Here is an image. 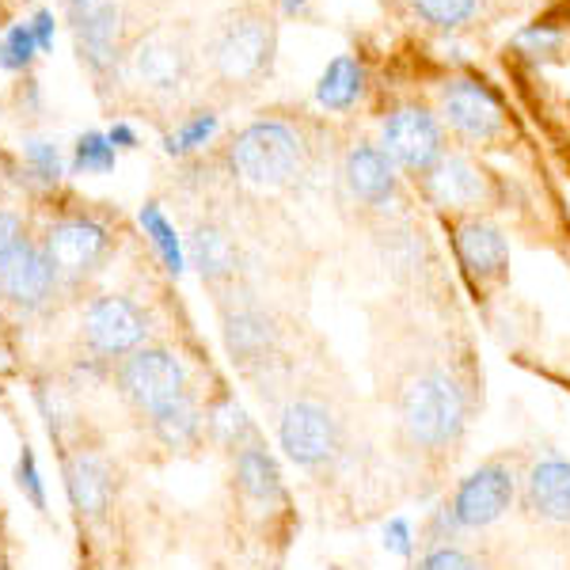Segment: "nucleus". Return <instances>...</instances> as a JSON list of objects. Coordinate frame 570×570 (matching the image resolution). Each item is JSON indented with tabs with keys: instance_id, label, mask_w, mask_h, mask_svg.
Returning <instances> with one entry per match:
<instances>
[{
	"instance_id": "obj_12",
	"label": "nucleus",
	"mask_w": 570,
	"mask_h": 570,
	"mask_svg": "<svg viewBox=\"0 0 570 570\" xmlns=\"http://www.w3.org/2000/svg\"><path fill=\"white\" fill-rule=\"evenodd\" d=\"M518 505L537 525L570 529V461H563V456L529 461Z\"/></svg>"
},
{
	"instance_id": "obj_33",
	"label": "nucleus",
	"mask_w": 570,
	"mask_h": 570,
	"mask_svg": "<svg viewBox=\"0 0 570 570\" xmlns=\"http://www.w3.org/2000/svg\"><path fill=\"white\" fill-rule=\"evenodd\" d=\"M518 46L525 53H551L559 46V31H551V27H532L518 39Z\"/></svg>"
},
{
	"instance_id": "obj_2",
	"label": "nucleus",
	"mask_w": 570,
	"mask_h": 570,
	"mask_svg": "<svg viewBox=\"0 0 570 570\" xmlns=\"http://www.w3.org/2000/svg\"><path fill=\"white\" fill-rule=\"evenodd\" d=\"M278 445L301 472L320 483H343L354 472L365 480L376 464L370 441L362 434L354 438L351 407L324 389L289 392L278 411Z\"/></svg>"
},
{
	"instance_id": "obj_24",
	"label": "nucleus",
	"mask_w": 570,
	"mask_h": 570,
	"mask_svg": "<svg viewBox=\"0 0 570 570\" xmlns=\"http://www.w3.org/2000/svg\"><path fill=\"white\" fill-rule=\"evenodd\" d=\"M365 88V69L357 66L354 58H335L331 66L324 69V77H320V88H316V99L331 110H346L351 104H357V96H362Z\"/></svg>"
},
{
	"instance_id": "obj_17",
	"label": "nucleus",
	"mask_w": 570,
	"mask_h": 570,
	"mask_svg": "<svg viewBox=\"0 0 570 570\" xmlns=\"http://www.w3.org/2000/svg\"><path fill=\"white\" fill-rule=\"evenodd\" d=\"M46 255L53 259V266L66 274H85L91 271L107 252V228L96 225V220L72 217V220H58L46 233Z\"/></svg>"
},
{
	"instance_id": "obj_9",
	"label": "nucleus",
	"mask_w": 570,
	"mask_h": 570,
	"mask_svg": "<svg viewBox=\"0 0 570 570\" xmlns=\"http://www.w3.org/2000/svg\"><path fill=\"white\" fill-rule=\"evenodd\" d=\"M225 346H228V357L236 362V370L247 373V376H259L266 370L282 362L278 351H282V331L266 316V308L252 305V301H240V305H228L225 316Z\"/></svg>"
},
{
	"instance_id": "obj_22",
	"label": "nucleus",
	"mask_w": 570,
	"mask_h": 570,
	"mask_svg": "<svg viewBox=\"0 0 570 570\" xmlns=\"http://www.w3.org/2000/svg\"><path fill=\"white\" fill-rule=\"evenodd\" d=\"M187 255H190V263L198 266V274H202V282H209V285H225V282H233L236 278V247L233 240H228L220 228L214 225H198L195 233H190V240H187Z\"/></svg>"
},
{
	"instance_id": "obj_23",
	"label": "nucleus",
	"mask_w": 570,
	"mask_h": 570,
	"mask_svg": "<svg viewBox=\"0 0 570 570\" xmlns=\"http://www.w3.org/2000/svg\"><path fill=\"white\" fill-rule=\"evenodd\" d=\"M149 426H153V438L160 441L164 449H176V453H183V449H195L198 441H202V430H206V415H202V407H198L195 395H187V400L171 403L168 411L153 415Z\"/></svg>"
},
{
	"instance_id": "obj_3",
	"label": "nucleus",
	"mask_w": 570,
	"mask_h": 570,
	"mask_svg": "<svg viewBox=\"0 0 570 570\" xmlns=\"http://www.w3.org/2000/svg\"><path fill=\"white\" fill-rule=\"evenodd\" d=\"M525 468L529 456L518 453V449L487 456L475 472H468L464 480L453 483V491L441 499V510H445V518L461 532H483L499 525L521 499Z\"/></svg>"
},
{
	"instance_id": "obj_10",
	"label": "nucleus",
	"mask_w": 570,
	"mask_h": 570,
	"mask_svg": "<svg viewBox=\"0 0 570 570\" xmlns=\"http://www.w3.org/2000/svg\"><path fill=\"white\" fill-rule=\"evenodd\" d=\"M233 480H236V494H240V502L252 513H259V518H285L289 494H285L278 461L266 453L259 434L233 449Z\"/></svg>"
},
{
	"instance_id": "obj_5",
	"label": "nucleus",
	"mask_w": 570,
	"mask_h": 570,
	"mask_svg": "<svg viewBox=\"0 0 570 570\" xmlns=\"http://www.w3.org/2000/svg\"><path fill=\"white\" fill-rule=\"evenodd\" d=\"M118 392L130 400L134 411H141L145 419L168 411L171 403L187 400L190 392V376L179 354L164 351V346H141L130 357L118 362Z\"/></svg>"
},
{
	"instance_id": "obj_1",
	"label": "nucleus",
	"mask_w": 570,
	"mask_h": 570,
	"mask_svg": "<svg viewBox=\"0 0 570 570\" xmlns=\"http://www.w3.org/2000/svg\"><path fill=\"white\" fill-rule=\"evenodd\" d=\"M373 389L403 483L415 499H434L483 407L480 357L449 331L384 324L373 346Z\"/></svg>"
},
{
	"instance_id": "obj_8",
	"label": "nucleus",
	"mask_w": 570,
	"mask_h": 570,
	"mask_svg": "<svg viewBox=\"0 0 570 570\" xmlns=\"http://www.w3.org/2000/svg\"><path fill=\"white\" fill-rule=\"evenodd\" d=\"M149 331V312L118 293L96 297L85 312V343L99 357H130L145 346Z\"/></svg>"
},
{
	"instance_id": "obj_4",
	"label": "nucleus",
	"mask_w": 570,
	"mask_h": 570,
	"mask_svg": "<svg viewBox=\"0 0 570 570\" xmlns=\"http://www.w3.org/2000/svg\"><path fill=\"white\" fill-rule=\"evenodd\" d=\"M228 164L252 187H285L305 168V145L285 122H252L228 145Z\"/></svg>"
},
{
	"instance_id": "obj_21",
	"label": "nucleus",
	"mask_w": 570,
	"mask_h": 570,
	"mask_svg": "<svg viewBox=\"0 0 570 570\" xmlns=\"http://www.w3.org/2000/svg\"><path fill=\"white\" fill-rule=\"evenodd\" d=\"M134 77L160 91L179 88L187 77V53L168 39H145L134 53Z\"/></svg>"
},
{
	"instance_id": "obj_29",
	"label": "nucleus",
	"mask_w": 570,
	"mask_h": 570,
	"mask_svg": "<svg viewBox=\"0 0 570 570\" xmlns=\"http://www.w3.org/2000/svg\"><path fill=\"white\" fill-rule=\"evenodd\" d=\"M35 53H39V42H35L31 23H16L12 31L4 35V42H0V66L12 72L27 69L35 61Z\"/></svg>"
},
{
	"instance_id": "obj_31",
	"label": "nucleus",
	"mask_w": 570,
	"mask_h": 570,
	"mask_svg": "<svg viewBox=\"0 0 570 570\" xmlns=\"http://www.w3.org/2000/svg\"><path fill=\"white\" fill-rule=\"evenodd\" d=\"M16 480H20L23 494L31 499L35 510H46V483H42L39 464H35V453L27 445H23V453H20V464H16Z\"/></svg>"
},
{
	"instance_id": "obj_35",
	"label": "nucleus",
	"mask_w": 570,
	"mask_h": 570,
	"mask_svg": "<svg viewBox=\"0 0 570 570\" xmlns=\"http://www.w3.org/2000/svg\"><path fill=\"white\" fill-rule=\"evenodd\" d=\"M107 141L115 145V149H134V145H137V134H134V126L115 122V126L107 130Z\"/></svg>"
},
{
	"instance_id": "obj_13",
	"label": "nucleus",
	"mask_w": 570,
	"mask_h": 570,
	"mask_svg": "<svg viewBox=\"0 0 570 570\" xmlns=\"http://www.w3.org/2000/svg\"><path fill=\"white\" fill-rule=\"evenodd\" d=\"M438 107H441V118L461 137H468V141H494L505 126L499 99H494L480 80L461 77V80L441 85Z\"/></svg>"
},
{
	"instance_id": "obj_27",
	"label": "nucleus",
	"mask_w": 570,
	"mask_h": 570,
	"mask_svg": "<svg viewBox=\"0 0 570 570\" xmlns=\"http://www.w3.org/2000/svg\"><path fill=\"white\" fill-rule=\"evenodd\" d=\"M411 8H415L419 20H426L430 27L453 31V27L472 20L475 8H480V0H411Z\"/></svg>"
},
{
	"instance_id": "obj_7",
	"label": "nucleus",
	"mask_w": 570,
	"mask_h": 570,
	"mask_svg": "<svg viewBox=\"0 0 570 570\" xmlns=\"http://www.w3.org/2000/svg\"><path fill=\"white\" fill-rule=\"evenodd\" d=\"M381 149L392 156L395 168L411 176H426L445 156V137H441L438 118L426 107H395L381 126Z\"/></svg>"
},
{
	"instance_id": "obj_19",
	"label": "nucleus",
	"mask_w": 570,
	"mask_h": 570,
	"mask_svg": "<svg viewBox=\"0 0 570 570\" xmlns=\"http://www.w3.org/2000/svg\"><path fill=\"white\" fill-rule=\"evenodd\" d=\"M415 570H502V559L480 532H453V537H422Z\"/></svg>"
},
{
	"instance_id": "obj_6",
	"label": "nucleus",
	"mask_w": 570,
	"mask_h": 570,
	"mask_svg": "<svg viewBox=\"0 0 570 570\" xmlns=\"http://www.w3.org/2000/svg\"><path fill=\"white\" fill-rule=\"evenodd\" d=\"M453 252L475 297H494L510 278V247H505L502 228L480 214L453 217Z\"/></svg>"
},
{
	"instance_id": "obj_26",
	"label": "nucleus",
	"mask_w": 570,
	"mask_h": 570,
	"mask_svg": "<svg viewBox=\"0 0 570 570\" xmlns=\"http://www.w3.org/2000/svg\"><path fill=\"white\" fill-rule=\"evenodd\" d=\"M115 156L118 149L107 141V134H80L77 137V149H72V171H91V176H104V171L115 168Z\"/></svg>"
},
{
	"instance_id": "obj_34",
	"label": "nucleus",
	"mask_w": 570,
	"mask_h": 570,
	"mask_svg": "<svg viewBox=\"0 0 570 570\" xmlns=\"http://www.w3.org/2000/svg\"><path fill=\"white\" fill-rule=\"evenodd\" d=\"M31 31H35L39 50H50V46H53V12H50V8H39V12L31 16Z\"/></svg>"
},
{
	"instance_id": "obj_15",
	"label": "nucleus",
	"mask_w": 570,
	"mask_h": 570,
	"mask_svg": "<svg viewBox=\"0 0 570 570\" xmlns=\"http://www.w3.org/2000/svg\"><path fill=\"white\" fill-rule=\"evenodd\" d=\"M69 20L77 50L96 72L115 61L118 42V0H69Z\"/></svg>"
},
{
	"instance_id": "obj_20",
	"label": "nucleus",
	"mask_w": 570,
	"mask_h": 570,
	"mask_svg": "<svg viewBox=\"0 0 570 570\" xmlns=\"http://www.w3.org/2000/svg\"><path fill=\"white\" fill-rule=\"evenodd\" d=\"M66 494L80 518H99L110 502V472L96 453L66 456Z\"/></svg>"
},
{
	"instance_id": "obj_18",
	"label": "nucleus",
	"mask_w": 570,
	"mask_h": 570,
	"mask_svg": "<svg viewBox=\"0 0 570 570\" xmlns=\"http://www.w3.org/2000/svg\"><path fill=\"white\" fill-rule=\"evenodd\" d=\"M266 61H271V27H266V20L244 16V20L228 23V31L217 42V69L228 80H247Z\"/></svg>"
},
{
	"instance_id": "obj_16",
	"label": "nucleus",
	"mask_w": 570,
	"mask_h": 570,
	"mask_svg": "<svg viewBox=\"0 0 570 570\" xmlns=\"http://www.w3.org/2000/svg\"><path fill=\"white\" fill-rule=\"evenodd\" d=\"M58 285V266L46 255V247L23 244L4 266H0V293H4L12 305L39 308L46 297Z\"/></svg>"
},
{
	"instance_id": "obj_28",
	"label": "nucleus",
	"mask_w": 570,
	"mask_h": 570,
	"mask_svg": "<svg viewBox=\"0 0 570 570\" xmlns=\"http://www.w3.org/2000/svg\"><path fill=\"white\" fill-rule=\"evenodd\" d=\"M214 130H217V115H214V110H198V115L187 118V122H183L176 134L164 137V153H171V156L195 153V149H202V145L209 141V137H214Z\"/></svg>"
},
{
	"instance_id": "obj_32",
	"label": "nucleus",
	"mask_w": 570,
	"mask_h": 570,
	"mask_svg": "<svg viewBox=\"0 0 570 570\" xmlns=\"http://www.w3.org/2000/svg\"><path fill=\"white\" fill-rule=\"evenodd\" d=\"M23 244H27L23 220L16 217V214H8V209H0V266L12 259V255L20 252Z\"/></svg>"
},
{
	"instance_id": "obj_30",
	"label": "nucleus",
	"mask_w": 570,
	"mask_h": 570,
	"mask_svg": "<svg viewBox=\"0 0 570 570\" xmlns=\"http://www.w3.org/2000/svg\"><path fill=\"white\" fill-rule=\"evenodd\" d=\"M23 160L31 164V171L42 183H58L66 176V164H61V153L53 141H27L23 145Z\"/></svg>"
},
{
	"instance_id": "obj_25",
	"label": "nucleus",
	"mask_w": 570,
	"mask_h": 570,
	"mask_svg": "<svg viewBox=\"0 0 570 570\" xmlns=\"http://www.w3.org/2000/svg\"><path fill=\"white\" fill-rule=\"evenodd\" d=\"M141 228H145V236L153 240L156 255H160L164 271L179 278L183 266H187V255H183V244H179L176 228H171V220L160 214V206H156V202H145V206H141Z\"/></svg>"
},
{
	"instance_id": "obj_14",
	"label": "nucleus",
	"mask_w": 570,
	"mask_h": 570,
	"mask_svg": "<svg viewBox=\"0 0 570 570\" xmlns=\"http://www.w3.org/2000/svg\"><path fill=\"white\" fill-rule=\"evenodd\" d=\"M392 156L373 141H357L351 153H346L343 176L351 195L370 209H389L395 202V190H400V176H395Z\"/></svg>"
},
{
	"instance_id": "obj_11",
	"label": "nucleus",
	"mask_w": 570,
	"mask_h": 570,
	"mask_svg": "<svg viewBox=\"0 0 570 570\" xmlns=\"http://www.w3.org/2000/svg\"><path fill=\"white\" fill-rule=\"evenodd\" d=\"M426 183V195L434 202L438 209L453 217H472L480 214L483 206H491L494 190H491V179H487L483 168H475L468 156H456V153H445L434 168L422 176Z\"/></svg>"
}]
</instances>
